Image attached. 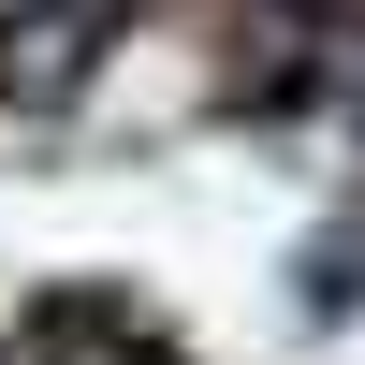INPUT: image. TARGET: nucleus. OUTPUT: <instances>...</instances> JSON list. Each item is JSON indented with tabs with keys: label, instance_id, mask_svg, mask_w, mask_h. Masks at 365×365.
I'll list each match as a JSON object with an SVG mask.
<instances>
[{
	"label": "nucleus",
	"instance_id": "obj_1",
	"mask_svg": "<svg viewBox=\"0 0 365 365\" xmlns=\"http://www.w3.org/2000/svg\"><path fill=\"white\" fill-rule=\"evenodd\" d=\"M365 73V44L322 0H278V15L249 29V58H234V88H249V117H307V103H336V88Z\"/></svg>",
	"mask_w": 365,
	"mask_h": 365
},
{
	"label": "nucleus",
	"instance_id": "obj_2",
	"mask_svg": "<svg viewBox=\"0 0 365 365\" xmlns=\"http://www.w3.org/2000/svg\"><path fill=\"white\" fill-rule=\"evenodd\" d=\"M103 44H117V0H15L0 15V103H73Z\"/></svg>",
	"mask_w": 365,
	"mask_h": 365
},
{
	"label": "nucleus",
	"instance_id": "obj_3",
	"mask_svg": "<svg viewBox=\"0 0 365 365\" xmlns=\"http://www.w3.org/2000/svg\"><path fill=\"white\" fill-rule=\"evenodd\" d=\"M0 365H190V351L146 307H117V292H58V307H29L15 336H0Z\"/></svg>",
	"mask_w": 365,
	"mask_h": 365
}]
</instances>
